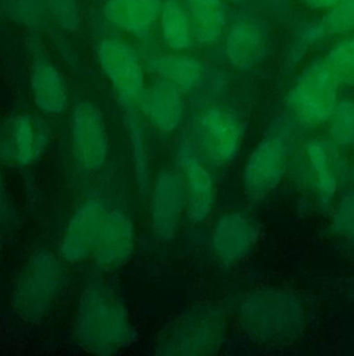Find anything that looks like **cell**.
<instances>
[{"label":"cell","instance_id":"1f68e13d","mask_svg":"<svg viewBox=\"0 0 354 356\" xmlns=\"http://www.w3.org/2000/svg\"><path fill=\"white\" fill-rule=\"evenodd\" d=\"M225 1H229V3H235V5H241V3H245L246 0H225Z\"/></svg>","mask_w":354,"mask_h":356},{"label":"cell","instance_id":"5b68a950","mask_svg":"<svg viewBox=\"0 0 354 356\" xmlns=\"http://www.w3.org/2000/svg\"><path fill=\"white\" fill-rule=\"evenodd\" d=\"M226 337V318L218 306L199 304L177 316L158 341L161 355L199 356L218 353Z\"/></svg>","mask_w":354,"mask_h":356},{"label":"cell","instance_id":"277c9868","mask_svg":"<svg viewBox=\"0 0 354 356\" xmlns=\"http://www.w3.org/2000/svg\"><path fill=\"white\" fill-rule=\"evenodd\" d=\"M291 120L289 118H278L271 124L246 161L243 187L248 201L262 203L278 188L291 165Z\"/></svg>","mask_w":354,"mask_h":356},{"label":"cell","instance_id":"44dd1931","mask_svg":"<svg viewBox=\"0 0 354 356\" xmlns=\"http://www.w3.org/2000/svg\"><path fill=\"white\" fill-rule=\"evenodd\" d=\"M143 62L145 70L154 78L168 81L184 93L195 90L203 79V64L197 58L182 53L161 54Z\"/></svg>","mask_w":354,"mask_h":356},{"label":"cell","instance_id":"3957f363","mask_svg":"<svg viewBox=\"0 0 354 356\" xmlns=\"http://www.w3.org/2000/svg\"><path fill=\"white\" fill-rule=\"evenodd\" d=\"M64 266L47 249L33 252L20 266L12 287V306L29 323H39L49 316L61 295Z\"/></svg>","mask_w":354,"mask_h":356},{"label":"cell","instance_id":"8fae6325","mask_svg":"<svg viewBox=\"0 0 354 356\" xmlns=\"http://www.w3.org/2000/svg\"><path fill=\"white\" fill-rule=\"evenodd\" d=\"M51 143L47 120L36 114H18L0 128V161L26 168L40 161Z\"/></svg>","mask_w":354,"mask_h":356},{"label":"cell","instance_id":"d6a6232c","mask_svg":"<svg viewBox=\"0 0 354 356\" xmlns=\"http://www.w3.org/2000/svg\"><path fill=\"white\" fill-rule=\"evenodd\" d=\"M349 178H351L352 181L354 182V166L351 168V170L349 168Z\"/></svg>","mask_w":354,"mask_h":356},{"label":"cell","instance_id":"83f0119b","mask_svg":"<svg viewBox=\"0 0 354 356\" xmlns=\"http://www.w3.org/2000/svg\"><path fill=\"white\" fill-rule=\"evenodd\" d=\"M333 233L354 248V189L341 195L331 220Z\"/></svg>","mask_w":354,"mask_h":356},{"label":"cell","instance_id":"7402d4cb","mask_svg":"<svg viewBox=\"0 0 354 356\" xmlns=\"http://www.w3.org/2000/svg\"><path fill=\"white\" fill-rule=\"evenodd\" d=\"M191 18L195 41L200 44L218 42L226 32L228 14L225 0H183Z\"/></svg>","mask_w":354,"mask_h":356},{"label":"cell","instance_id":"f546056e","mask_svg":"<svg viewBox=\"0 0 354 356\" xmlns=\"http://www.w3.org/2000/svg\"><path fill=\"white\" fill-rule=\"evenodd\" d=\"M18 224V212L0 174V232H13Z\"/></svg>","mask_w":354,"mask_h":356},{"label":"cell","instance_id":"8992f818","mask_svg":"<svg viewBox=\"0 0 354 356\" xmlns=\"http://www.w3.org/2000/svg\"><path fill=\"white\" fill-rule=\"evenodd\" d=\"M188 135L206 163L227 168L239 157L243 147L245 122L232 108L209 106L193 116Z\"/></svg>","mask_w":354,"mask_h":356},{"label":"cell","instance_id":"52a82bcc","mask_svg":"<svg viewBox=\"0 0 354 356\" xmlns=\"http://www.w3.org/2000/svg\"><path fill=\"white\" fill-rule=\"evenodd\" d=\"M339 88L324 58L314 60L297 76L285 99L291 120L305 128L325 124L339 102Z\"/></svg>","mask_w":354,"mask_h":356},{"label":"cell","instance_id":"d4e9b609","mask_svg":"<svg viewBox=\"0 0 354 356\" xmlns=\"http://www.w3.org/2000/svg\"><path fill=\"white\" fill-rule=\"evenodd\" d=\"M0 12L18 26L41 29L51 20L45 0H0Z\"/></svg>","mask_w":354,"mask_h":356},{"label":"cell","instance_id":"5bb4252c","mask_svg":"<svg viewBox=\"0 0 354 356\" xmlns=\"http://www.w3.org/2000/svg\"><path fill=\"white\" fill-rule=\"evenodd\" d=\"M109 207L99 195H89L74 210L60 243L65 261L80 264L93 257Z\"/></svg>","mask_w":354,"mask_h":356},{"label":"cell","instance_id":"2e32d148","mask_svg":"<svg viewBox=\"0 0 354 356\" xmlns=\"http://www.w3.org/2000/svg\"><path fill=\"white\" fill-rule=\"evenodd\" d=\"M257 222L243 212L220 216L210 235V249L220 264L230 266L251 255L259 241Z\"/></svg>","mask_w":354,"mask_h":356},{"label":"cell","instance_id":"d6986e66","mask_svg":"<svg viewBox=\"0 0 354 356\" xmlns=\"http://www.w3.org/2000/svg\"><path fill=\"white\" fill-rule=\"evenodd\" d=\"M136 229L130 214L122 208L109 209L93 259L104 268L126 266L135 251Z\"/></svg>","mask_w":354,"mask_h":356},{"label":"cell","instance_id":"cb8c5ba5","mask_svg":"<svg viewBox=\"0 0 354 356\" xmlns=\"http://www.w3.org/2000/svg\"><path fill=\"white\" fill-rule=\"evenodd\" d=\"M354 31V0H339L319 22L304 29L299 47H306L326 37L348 34Z\"/></svg>","mask_w":354,"mask_h":356},{"label":"cell","instance_id":"30bf717a","mask_svg":"<svg viewBox=\"0 0 354 356\" xmlns=\"http://www.w3.org/2000/svg\"><path fill=\"white\" fill-rule=\"evenodd\" d=\"M70 147L77 165L87 174L99 172L109 158L107 124L101 110L90 102H81L72 110Z\"/></svg>","mask_w":354,"mask_h":356},{"label":"cell","instance_id":"603a6c76","mask_svg":"<svg viewBox=\"0 0 354 356\" xmlns=\"http://www.w3.org/2000/svg\"><path fill=\"white\" fill-rule=\"evenodd\" d=\"M158 22L162 40L170 51L184 53L193 47V26L183 0L163 1Z\"/></svg>","mask_w":354,"mask_h":356},{"label":"cell","instance_id":"7a4b0ae2","mask_svg":"<svg viewBox=\"0 0 354 356\" xmlns=\"http://www.w3.org/2000/svg\"><path fill=\"white\" fill-rule=\"evenodd\" d=\"M243 332L259 345L291 343L303 330L305 312L301 300L291 291L262 287L248 293L239 304Z\"/></svg>","mask_w":354,"mask_h":356},{"label":"cell","instance_id":"ba28073f","mask_svg":"<svg viewBox=\"0 0 354 356\" xmlns=\"http://www.w3.org/2000/svg\"><path fill=\"white\" fill-rule=\"evenodd\" d=\"M293 172L306 191L314 193L322 209L330 208L337 199L349 168L339 147L330 140H310L303 145Z\"/></svg>","mask_w":354,"mask_h":356},{"label":"cell","instance_id":"f1b7e54d","mask_svg":"<svg viewBox=\"0 0 354 356\" xmlns=\"http://www.w3.org/2000/svg\"><path fill=\"white\" fill-rule=\"evenodd\" d=\"M51 20L68 33L77 32L82 22L78 0H45Z\"/></svg>","mask_w":354,"mask_h":356},{"label":"cell","instance_id":"ac0fdd59","mask_svg":"<svg viewBox=\"0 0 354 356\" xmlns=\"http://www.w3.org/2000/svg\"><path fill=\"white\" fill-rule=\"evenodd\" d=\"M30 86L35 105L41 113L55 116L67 109V83L61 70L49 59L42 47H37L33 51Z\"/></svg>","mask_w":354,"mask_h":356},{"label":"cell","instance_id":"6da1fadb","mask_svg":"<svg viewBox=\"0 0 354 356\" xmlns=\"http://www.w3.org/2000/svg\"><path fill=\"white\" fill-rule=\"evenodd\" d=\"M74 339L85 351L113 355L129 349L137 331L118 287L93 277L81 293L74 327Z\"/></svg>","mask_w":354,"mask_h":356},{"label":"cell","instance_id":"e0dca14e","mask_svg":"<svg viewBox=\"0 0 354 356\" xmlns=\"http://www.w3.org/2000/svg\"><path fill=\"white\" fill-rule=\"evenodd\" d=\"M185 93L163 79L154 78L145 85L137 109L161 134L176 132L185 118Z\"/></svg>","mask_w":354,"mask_h":356},{"label":"cell","instance_id":"ffe728a7","mask_svg":"<svg viewBox=\"0 0 354 356\" xmlns=\"http://www.w3.org/2000/svg\"><path fill=\"white\" fill-rule=\"evenodd\" d=\"M163 0H107L106 20L130 36L145 40L159 22Z\"/></svg>","mask_w":354,"mask_h":356},{"label":"cell","instance_id":"4fadbf2b","mask_svg":"<svg viewBox=\"0 0 354 356\" xmlns=\"http://www.w3.org/2000/svg\"><path fill=\"white\" fill-rule=\"evenodd\" d=\"M150 222L159 243H170L178 234L186 213L187 195L184 181L178 170H160L151 187Z\"/></svg>","mask_w":354,"mask_h":356},{"label":"cell","instance_id":"9c48e42d","mask_svg":"<svg viewBox=\"0 0 354 356\" xmlns=\"http://www.w3.org/2000/svg\"><path fill=\"white\" fill-rule=\"evenodd\" d=\"M97 57L124 113L137 110L147 84L145 62L136 49L122 39L109 37L97 45Z\"/></svg>","mask_w":354,"mask_h":356},{"label":"cell","instance_id":"4dcf8cb0","mask_svg":"<svg viewBox=\"0 0 354 356\" xmlns=\"http://www.w3.org/2000/svg\"><path fill=\"white\" fill-rule=\"evenodd\" d=\"M301 1L312 9L328 10L332 8L339 0H301Z\"/></svg>","mask_w":354,"mask_h":356},{"label":"cell","instance_id":"9a60e30c","mask_svg":"<svg viewBox=\"0 0 354 356\" xmlns=\"http://www.w3.org/2000/svg\"><path fill=\"white\" fill-rule=\"evenodd\" d=\"M224 51L229 63L249 72L266 60L270 51V30L266 22L253 13L237 16L224 34Z\"/></svg>","mask_w":354,"mask_h":356},{"label":"cell","instance_id":"7c38bea8","mask_svg":"<svg viewBox=\"0 0 354 356\" xmlns=\"http://www.w3.org/2000/svg\"><path fill=\"white\" fill-rule=\"evenodd\" d=\"M175 159L186 188L187 218L193 224L206 222L214 211L216 186L205 160L188 134L179 139Z\"/></svg>","mask_w":354,"mask_h":356},{"label":"cell","instance_id":"484cf974","mask_svg":"<svg viewBox=\"0 0 354 356\" xmlns=\"http://www.w3.org/2000/svg\"><path fill=\"white\" fill-rule=\"evenodd\" d=\"M327 124L331 143L341 149L354 145V102L339 99Z\"/></svg>","mask_w":354,"mask_h":356},{"label":"cell","instance_id":"4316f807","mask_svg":"<svg viewBox=\"0 0 354 356\" xmlns=\"http://www.w3.org/2000/svg\"><path fill=\"white\" fill-rule=\"evenodd\" d=\"M324 59L339 86H354V35L339 41Z\"/></svg>","mask_w":354,"mask_h":356}]
</instances>
